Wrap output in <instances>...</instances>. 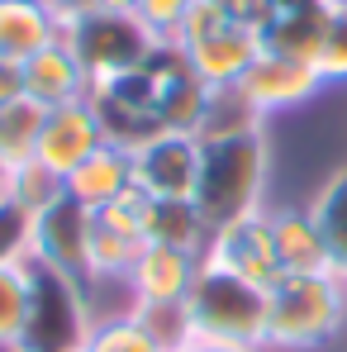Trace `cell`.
I'll return each mask as SVG.
<instances>
[{"mask_svg": "<svg viewBox=\"0 0 347 352\" xmlns=\"http://www.w3.org/2000/svg\"><path fill=\"white\" fill-rule=\"evenodd\" d=\"M143 67L157 76V119H162V133H190V138H200L205 115H210V100H214V86L186 62L181 43L162 38L157 53Z\"/></svg>", "mask_w": 347, "mask_h": 352, "instance_id": "9", "label": "cell"}, {"mask_svg": "<svg viewBox=\"0 0 347 352\" xmlns=\"http://www.w3.org/2000/svg\"><path fill=\"white\" fill-rule=\"evenodd\" d=\"M200 5H210L214 14H224L233 24H247V29H257V34H262V24H267L271 10H276V0H200Z\"/></svg>", "mask_w": 347, "mask_h": 352, "instance_id": "32", "label": "cell"}, {"mask_svg": "<svg viewBox=\"0 0 347 352\" xmlns=\"http://www.w3.org/2000/svg\"><path fill=\"white\" fill-rule=\"evenodd\" d=\"M172 43H181L186 62H190L214 91L238 86V81L252 72V62L262 58V34H257V29L233 24V19L214 14V10L200 5V0L190 5V14H186V24H181V34H176Z\"/></svg>", "mask_w": 347, "mask_h": 352, "instance_id": "6", "label": "cell"}, {"mask_svg": "<svg viewBox=\"0 0 347 352\" xmlns=\"http://www.w3.org/2000/svg\"><path fill=\"white\" fill-rule=\"evenodd\" d=\"M181 352H252V348H224V343H186Z\"/></svg>", "mask_w": 347, "mask_h": 352, "instance_id": "35", "label": "cell"}, {"mask_svg": "<svg viewBox=\"0 0 347 352\" xmlns=\"http://www.w3.org/2000/svg\"><path fill=\"white\" fill-rule=\"evenodd\" d=\"M62 195H67V181H62L58 172H48L43 162H24V167H14V172L5 176V200H14L29 219L43 214Z\"/></svg>", "mask_w": 347, "mask_h": 352, "instance_id": "25", "label": "cell"}, {"mask_svg": "<svg viewBox=\"0 0 347 352\" xmlns=\"http://www.w3.org/2000/svg\"><path fill=\"white\" fill-rule=\"evenodd\" d=\"M176 352H181V348H176Z\"/></svg>", "mask_w": 347, "mask_h": 352, "instance_id": "38", "label": "cell"}, {"mask_svg": "<svg viewBox=\"0 0 347 352\" xmlns=\"http://www.w3.org/2000/svg\"><path fill=\"white\" fill-rule=\"evenodd\" d=\"M143 234H148V243H157V248H176V252L205 257L214 229L205 224V214H200L195 200H148Z\"/></svg>", "mask_w": 347, "mask_h": 352, "instance_id": "21", "label": "cell"}, {"mask_svg": "<svg viewBox=\"0 0 347 352\" xmlns=\"http://www.w3.org/2000/svg\"><path fill=\"white\" fill-rule=\"evenodd\" d=\"M14 96H24V67L0 58V105H10Z\"/></svg>", "mask_w": 347, "mask_h": 352, "instance_id": "33", "label": "cell"}, {"mask_svg": "<svg viewBox=\"0 0 347 352\" xmlns=\"http://www.w3.org/2000/svg\"><path fill=\"white\" fill-rule=\"evenodd\" d=\"M271 238H276V257H281V276L286 272H333L328 267V243L319 234L309 205H281L271 210Z\"/></svg>", "mask_w": 347, "mask_h": 352, "instance_id": "20", "label": "cell"}, {"mask_svg": "<svg viewBox=\"0 0 347 352\" xmlns=\"http://www.w3.org/2000/svg\"><path fill=\"white\" fill-rule=\"evenodd\" d=\"M200 181V138L190 133H153L133 148V186L148 200H195Z\"/></svg>", "mask_w": 347, "mask_h": 352, "instance_id": "10", "label": "cell"}, {"mask_svg": "<svg viewBox=\"0 0 347 352\" xmlns=\"http://www.w3.org/2000/svg\"><path fill=\"white\" fill-rule=\"evenodd\" d=\"M96 319V291L86 281L29 257V324L14 352H86Z\"/></svg>", "mask_w": 347, "mask_h": 352, "instance_id": "4", "label": "cell"}, {"mask_svg": "<svg viewBox=\"0 0 347 352\" xmlns=\"http://www.w3.org/2000/svg\"><path fill=\"white\" fill-rule=\"evenodd\" d=\"M62 38V14L53 0H0V58L24 62Z\"/></svg>", "mask_w": 347, "mask_h": 352, "instance_id": "18", "label": "cell"}, {"mask_svg": "<svg viewBox=\"0 0 347 352\" xmlns=\"http://www.w3.org/2000/svg\"><path fill=\"white\" fill-rule=\"evenodd\" d=\"M143 219H148V195L138 186L128 195H119L115 205L96 210V219H91V291L128 281L133 262L148 248Z\"/></svg>", "mask_w": 347, "mask_h": 352, "instance_id": "8", "label": "cell"}, {"mask_svg": "<svg viewBox=\"0 0 347 352\" xmlns=\"http://www.w3.org/2000/svg\"><path fill=\"white\" fill-rule=\"evenodd\" d=\"M347 324V276L286 272L267 286V343L262 352H319Z\"/></svg>", "mask_w": 347, "mask_h": 352, "instance_id": "1", "label": "cell"}, {"mask_svg": "<svg viewBox=\"0 0 347 352\" xmlns=\"http://www.w3.org/2000/svg\"><path fill=\"white\" fill-rule=\"evenodd\" d=\"M319 72L324 81H347V5H333V24L319 53Z\"/></svg>", "mask_w": 347, "mask_h": 352, "instance_id": "30", "label": "cell"}, {"mask_svg": "<svg viewBox=\"0 0 347 352\" xmlns=\"http://www.w3.org/2000/svg\"><path fill=\"white\" fill-rule=\"evenodd\" d=\"M29 324V257L0 267V352H14Z\"/></svg>", "mask_w": 347, "mask_h": 352, "instance_id": "24", "label": "cell"}, {"mask_svg": "<svg viewBox=\"0 0 347 352\" xmlns=\"http://www.w3.org/2000/svg\"><path fill=\"white\" fill-rule=\"evenodd\" d=\"M143 0H96V10H119V14H138Z\"/></svg>", "mask_w": 347, "mask_h": 352, "instance_id": "34", "label": "cell"}, {"mask_svg": "<svg viewBox=\"0 0 347 352\" xmlns=\"http://www.w3.org/2000/svg\"><path fill=\"white\" fill-rule=\"evenodd\" d=\"M181 305H186L190 343H224V348L252 352H262V343H267V291L205 262V257H200V272Z\"/></svg>", "mask_w": 347, "mask_h": 352, "instance_id": "3", "label": "cell"}, {"mask_svg": "<svg viewBox=\"0 0 347 352\" xmlns=\"http://www.w3.org/2000/svg\"><path fill=\"white\" fill-rule=\"evenodd\" d=\"M309 214H314L319 234L328 243V267L338 276H347V167L319 186V195L309 200Z\"/></svg>", "mask_w": 347, "mask_h": 352, "instance_id": "23", "label": "cell"}, {"mask_svg": "<svg viewBox=\"0 0 347 352\" xmlns=\"http://www.w3.org/2000/svg\"><path fill=\"white\" fill-rule=\"evenodd\" d=\"M128 190H133V153L119 148V143H100L76 172L67 176V195L76 205H86L91 214L115 205L119 195H128Z\"/></svg>", "mask_w": 347, "mask_h": 352, "instance_id": "19", "label": "cell"}, {"mask_svg": "<svg viewBox=\"0 0 347 352\" xmlns=\"http://www.w3.org/2000/svg\"><path fill=\"white\" fill-rule=\"evenodd\" d=\"M91 219L96 214L86 205H76L71 195L53 200L43 214H34V252L29 257L91 286Z\"/></svg>", "mask_w": 347, "mask_h": 352, "instance_id": "13", "label": "cell"}, {"mask_svg": "<svg viewBox=\"0 0 347 352\" xmlns=\"http://www.w3.org/2000/svg\"><path fill=\"white\" fill-rule=\"evenodd\" d=\"M195 272H200L195 252H176V248L148 243L124 286H128L133 305H181L186 291H190V281H195Z\"/></svg>", "mask_w": 347, "mask_h": 352, "instance_id": "16", "label": "cell"}, {"mask_svg": "<svg viewBox=\"0 0 347 352\" xmlns=\"http://www.w3.org/2000/svg\"><path fill=\"white\" fill-rule=\"evenodd\" d=\"M328 5H347V0H328Z\"/></svg>", "mask_w": 347, "mask_h": 352, "instance_id": "37", "label": "cell"}, {"mask_svg": "<svg viewBox=\"0 0 347 352\" xmlns=\"http://www.w3.org/2000/svg\"><path fill=\"white\" fill-rule=\"evenodd\" d=\"M62 43L81 58V67L91 72V81H105V76H119V72H138L157 53L162 38L138 14L86 10V14L62 19Z\"/></svg>", "mask_w": 347, "mask_h": 352, "instance_id": "5", "label": "cell"}, {"mask_svg": "<svg viewBox=\"0 0 347 352\" xmlns=\"http://www.w3.org/2000/svg\"><path fill=\"white\" fill-rule=\"evenodd\" d=\"M43 119H48V110L38 100H29V96H14L10 105H0V162H5V172L34 162Z\"/></svg>", "mask_w": 347, "mask_h": 352, "instance_id": "22", "label": "cell"}, {"mask_svg": "<svg viewBox=\"0 0 347 352\" xmlns=\"http://www.w3.org/2000/svg\"><path fill=\"white\" fill-rule=\"evenodd\" d=\"M324 86H328V81H324L319 62L281 58V53H267V48H262V58L252 62V72L238 81L243 100H247L262 119L281 115V110H300V105H309Z\"/></svg>", "mask_w": 347, "mask_h": 352, "instance_id": "12", "label": "cell"}, {"mask_svg": "<svg viewBox=\"0 0 347 352\" xmlns=\"http://www.w3.org/2000/svg\"><path fill=\"white\" fill-rule=\"evenodd\" d=\"M5 176H10V172H5V162H0V195H5Z\"/></svg>", "mask_w": 347, "mask_h": 352, "instance_id": "36", "label": "cell"}, {"mask_svg": "<svg viewBox=\"0 0 347 352\" xmlns=\"http://www.w3.org/2000/svg\"><path fill=\"white\" fill-rule=\"evenodd\" d=\"M100 143H105V129H100V119H96V110H91V100L58 105V110H48V119H43L34 162H43L48 172H58L62 181H67Z\"/></svg>", "mask_w": 347, "mask_h": 352, "instance_id": "14", "label": "cell"}, {"mask_svg": "<svg viewBox=\"0 0 347 352\" xmlns=\"http://www.w3.org/2000/svg\"><path fill=\"white\" fill-rule=\"evenodd\" d=\"M91 110L105 129V143H119V148H138L148 143L153 133H162V119H157V76L148 67L138 72H119V76H105V81H91Z\"/></svg>", "mask_w": 347, "mask_h": 352, "instance_id": "7", "label": "cell"}, {"mask_svg": "<svg viewBox=\"0 0 347 352\" xmlns=\"http://www.w3.org/2000/svg\"><path fill=\"white\" fill-rule=\"evenodd\" d=\"M138 314V324L162 343L167 352L190 343V324H186V305H128Z\"/></svg>", "mask_w": 347, "mask_h": 352, "instance_id": "28", "label": "cell"}, {"mask_svg": "<svg viewBox=\"0 0 347 352\" xmlns=\"http://www.w3.org/2000/svg\"><path fill=\"white\" fill-rule=\"evenodd\" d=\"M24 96L38 100L43 110H58V105H76L91 96V72L81 67V58L67 48V43H48L43 53L24 62Z\"/></svg>", "mask_w": 347, "mask_h": 352, "instance_id": "17", "label": "cell"}, {"mask_svg": "<svg viewBox=\"0 0 347 352\" xmlns=\"http://www.w3.org/2000/svg\"><path fill=\"white\" fill-rule=\"evenodd\" d=\"M328 24H333V5L328 0H276L271 19L262 24V48L281 53V58L319 62Z\"/></svg>", "mask_w": 347, "mask_h": 352, "instance_id": "15", "label": "cell"}, {"mask_svg": "<svg viewBox=\"0 0 347 352\" xmlns=\"http://www.w3.org/2000/svg\"><path fill=\"white\" fill-rule=\"evenodd\" d=\"M86 352H167V348L138 324L133 309H124V314H100L96 319V329L86 338Z\"/></svg>", "mask_w": 347, "mask_h": 352, "instance_id": "26", "label": "cell"}, {"mask_svg": "<svg viewBox=\"0 0 347 352\" xmlns=\"http://www.w3.org/2000/svg\"><path fill=\"white\" fill-rule=\"evenodd\" d=\"M29 252H34V219L14 200L0 195V267L5 262H24Z\"/></svg>", "mask_w": 347, "mask_h": 352, "instance_id": "29", "label": "cell"}, {"mask_svg": "<svg viewBox=\"0 0 347 352\" xmlns=\"http://www.w3.org/2000/svg\"><path fill=\"white\" fill-rule=\"evenodd\" d=\"M252 129H262V115H257V110L243 100V91H238V86H229V91H214L200 138H233V133H252Z\"/></svg>", "mask_w": 347, "mask_h": 352, "instance_id": "27", "label": "cell"}, {"mask_svg": "<svg viewBox=\"0 0 347 352\" xmlns=\"http://www.w3.org/2000/svg\"><path fill=\"white\" fill-rule=\"evenodd\" d=\"M205 262H214V267H224V272L267 291L281 276V257H276V238H271V210H257L247 219H233L224 229H214L210 248H205Z\"/></svg>", "mask_w": 347, "mask_h": 352, "instance_id": "11", "label": "cell"}, {"mask_svg": "<svg viewBox=\"0 0 347 352\" xmlns=\"http://www.w3.org/2000/svg\"><path fill=\"white\" fill-rule=\"evenodd\" d=\"M190 5H195V0H143V5H138V19H143L157 38H176L181 24H186V14H190Z\"/></svg>", "mask_w": 347, "mask_h": 352, "instance_id": "31", "label": "cell"}, {"mask_svg": "<svg viewBox=\"0 0 347 352\" xmlns=\"http://www.w3.org/2000/svg\"><path fill=\"white\" fill-rule=\"evenodd\" d=\"M267 133H233V138H200V181H195V205L210 229H224L233 219H247L262 210L267 195Z\"/></svg>", "mask_w": 347, "mask_h": 352, "instance_id": "2", "label": "cell"}]
</instances>
